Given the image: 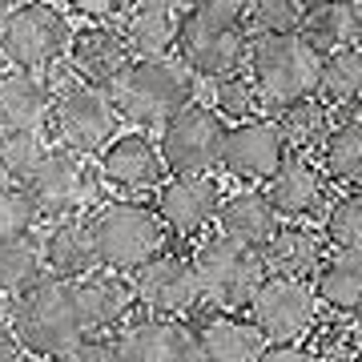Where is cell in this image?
<instances>
[{
    "label": "cell",
    "instance_id": "5",
    "mask_svg": "<svg viewBox=\"0 0 362 362\" xmlns=\"http://www.w3.org/2000/svg\"><path fill=\"white\" fill-rule=\"evenodd\" d=\"M189 262H194L202 298H206L209 306H218L221 314L250 310V302H254V294H258V286L270 278L258 250L238 246V242L221 238V233L202 238Z\"/></svg>",
    "mask_w": 362,
    "mask_h": 362
},
{
    "label": "cell",
    "instance_id": "2",
    "mask_svg": "<svg viewBox=\"0 0 362 362\" xmlns=\"http://www.w3.org/2000/svg\"><path fill=\"white\" fill-rule=\"evenodd\" d=\"M109 101L121 121L141 129L165 125L173 113L197 101V77L177 57H133L125 73L109 85Z\"/></svg>",
    "mask_w": 362,
    "mask_h": 362
},
{
    "label": "cell",
    "instance_id": "6",
    "mask_svg": "<svg viewBox=\"0 0 362 362\" xmlns=\"http://www.w3.org/2000/svg\"><path fill=\"white\" fill-rule=\"evenodd\" d=\"M117 117L109 89L89 85V81H69V85H52V105H49V129L57 149H69L77 157H97L105 145L117 137Z\"/></svg>",
    "mask_w": 362,
    "mask_h": 362
},
{
    "label": "cell",
    "instance_id": "39",
    "mask_svg": "<svg viewBox=\"0 0 362 362\" xmlns=\"http://www.w3.org/2000/svg\"><path fill=\"white\" fill-rule=\"evenodd\" d=\"M129 0H65V8L73 16H81L85 25H109L113 16H121Z\"/></svg>",
    "mask_w": 362,
    "mask_h": 362
},
{
    "label": "cell",
    "instance_id": "4",
    "mask_svg": "<svg viewBox=\"0 0 362 362\" xmlns=\"http://www.w3.org/2000/svg\"><path fill=\"white\" fill-rule=\"evenodd\" d=\"M173 57L202 81H218L238 73L250 57V28L242 16H226L202 4H189L177 13V40Z\"/></svg>",
    "mask_w": 362,
    "mask_h": 362
},
{
    "label": "cell",
    "instance_id": "45",
    "mask_svg": "<svg viewBox=\"0 0 362 362\" xmlns=\"http://www.w3.org/2000/svg\"><path fill=\"white\" fill-rule=\"evenodd\" d=\"M8 13H13V0H0V25L8 21Z\"/></svg>",
    "mask_w": 362,
    "mask_h": 362
},
{
    "label": "cell",
    "instance_id": "37",
    "mask_svg": "<svg viewBox=\"0 0 362 362\" xmlns=\"http://www.w3.org/2000/svg\"><path fill=\"white\" fill-rule=\"evenodd\" d=\"M302 4L306 0H250L246 16L258 37H286V33H298Z\"/></svg>",
    "mask_w": 362,
    "mask_h": 362
},
{
    "label": "cell",
    "instance_id": "44",
    "mask_svg": "<svg viewBox=\"0 0 362 362\" xmlns=\"http://www.w3.org/2000/svg\"><path fill=\"white\" fill-rule=\"evenodd\" d=\"M354 49H362V4H354Z\"/></svg>",
    "mask_w": 362,
    "mask_h": 362
},
{
    "label": "cell",
    "instance_id": "22",
    "mask_svg": "<svg viewBox=\"0 0 362 362\" xmlns=\"http://www.w3.org/2000/svg\"><path fill=\"white\" fill-rule=\"evenodd\" d=\"M40 246V266L52 278H65V282H77L89 270H97V254H93V233L85 218H61L52 221Z\"/></svg>",
    "mask_w": 362,
    "mask_h": 362
},
{
    "label": "cell",
    "instance_id": "48",
    "mask_svg": "<svg viewBox=\"0 0 362 362\" xmlns=\"http://www.w3.org/2000/svg\"><path fill=\"white\" fill-rule=\"evenodd\" d=\"M354 4H362V0H354Z\"/></svg>",
    "mask_w": 362,
    "mask_h": 362
},
{
    "label": "cell",
    "instance_id": "25",
    "mask_svg": "<svg viewBox=\"0 0 362 362\" xmlns=\"http://www.w3.org/2000/svg\"><path fill=\"white\" fill-rule=\"evenodd\" d=\"M314 298L338 318L362 314V254H330L314 274Z\"/></svg>",
    "mask_w": 362,
    "mask_h": 362
},
{
    "label": "cell",
    "instance_id": "26",
    "mask_svg": "<svg viewBox=\"0 0 362 362\" xmlns=\"http://www.w3.org/2000/svg\"><path fill=\"white\" fill-rule=\"evenodd\" d=\"M298 37L306 40L318 57L354 45V0H306Z\"/></svg>",
    "mask_w": 362,
    "mask_h": 362
},
{
    "label": "cell",
    "instance_id": "34",
    "mask_svg": "<svg viewBox=\"0 0 362 362\" xmlns=\"http://www.w3.org/2000/svg\"><path fill=\"white\" fill-rule=\"evenodd\" d=\"M40 274L45 266H40L37 238H0V294L25 290Z\"/></svg>",
    "mask_w": 362,
    "mask_h": 362
},
{
    "label": "cell",
    "instance_id": "10",
    "mask_svg": "<svg viewBox=\"0 0 362 362\" xmlns=\"http://www.w3.org/2000/svg\"><path fill=\"white\" fill-rule=\"evenodd\" d=\"M226 129L230 125L214 113V105L189 101L161 125V137H157V153L165 161V173H214L221 165Z\"/></svg>",
    "mask_w": 362,
    "mask_h": 362
},
{
    "label": "cell",
    "instance_id": "38",
    "mask_svg": "<svg viewBox=\"0 0 362 362\" xmlns=\"http://www.w3.org/2000/svg\"><path fill=\"white\" fill-rule=\"evenodd\" d=\"M49 362H117V346L109 334H81L77 342H69Z\"/></svg>",
    "mask_w": 362,
    "mask_h": 362
},
{
    "label": "cell",
    "instance_id": "3",
    "mask_svg": "<svg viewBox=\"0 0 362 362\" xmlns=\"http://www.w3.org/2000/svg\"><path fill=\"white\" fill-rule=\"evenodd\" d=\"M97 266L113 274H137L145 262L165 254V226L145 202H101L89 218Z\"/></svg>",
    "mask_w": 362,
    "mask_h": 362
},
{
    "label": "cell",
    "instance_id": "35",
    "mask_svg": "<svg viewBox=\"0 0 362 362\" xmlns=\"http://www.w3.org/2000/svg\"><path fill=\"white\" fill-rule=\"evenodd\" d=\"M310 334H314L310 354L318 362H358L362 334L350 318H338V314H334V322H322V318H318V326H314Z\"/></svg>",
    "mask_w": 362,
    "mask_h": 362
},
{
    "label": "cell",
    "instance_id": "14",
    "mask_svg": "<svg viewBox=\"0 0 362 362\" xmlns=\"http://www.w3.org/2000/svg\"><path fill=\"white\" fill-rule=\"evenodd\" d=\"M133 290H137V306H145L157 318H185L202 302L194 262L177 254H157L153 262H145L133 274Z\"/></svg>",
    "mask_w": 362,
    "mask_h": 362
},
{
    "label": "cell",
    "instance_id": "36",
    "mask_svg": "<svg viewBox=\"0 0 362 362\" xmlns=\"http://www.w3.org/2000/svg\"><path fill=\"white\" fill-rule=\"evenodd\" d=\"M45 214H40L37 197L28 194V185H0V238H33Z\"/></svg>",
    "mask_w": 362,
    "mask_h": 362
},
{
    "label": "cell",
    "instance_id": "29",
    "mask_svg": "<svg viewBox=\"0 0 362 362\" xmlns=\"http://www.w3.org/2000/svg\"><path fill=\"white\" fill-rule=\"evenodd\" d=\"M274 125L282 133L286 153H306V157L318 153L322 141L330 137V129H334L330 109L318 97H306V101H294V105H286V109H278Z\"/></svg>",
    "mask_w": 362,
    "mask_h": 362
},
{
    "label": "cell",
    "instance_id": "47",
    "mask_svg": "<svg viewBox=\"0 0 362 362\" xmlns=\"http://www.w3.org/2000/svg\"><path fill=\"white\" fill-rule=\"evenodd\" d=\"M16 4H25V0H16Z\"/></svg>",
    "mask_w": 362,
    "mask_h": 362
},
{
    "label": "cell",
    "instance_id": "8",
    "mask_svg": "<svg viewBox=\"0 0 362 362\" xmlns=\"http://www.w3.org/2000/svg\"><path fill=\"white\" fill-rule=\"evenodd\" d=\"M69 16L49 0H25L13 4L8 21L0 25V57L25 73H49L69 52Z\"/></svg>",
    "mask_w": 362,
    "mask_h": 362
},
{
    "label": "cell",
    "instance_id": "13",
    "mask_svg": "<svg viewBox=\"0 0 362 362\" xmlns=\"http://www.w3.org/2000/svg\"><path fill=\"white\" fill-rule=\"evenodd\" d=\"M153 194V209L161 226L181 233V238H197L206 226H214L221 197H226L218 177H209V173H169Z\"/></svg>",
    "mask_w": 362,
    "mask_h": 362
},
{
    "label": "cell",
    "instance_id": "31",
    "mask_svg": "<svg viewBox=\"0 0 362 362\" xmlns=\"http://www.w3.org/2000/svg\"><path fill=\"white\" fill-rule=\"evenodd\" d=\"M322 242L334 254H362V189H350L326 206Z\"/></svg>",
    "mask_w": 362,
    "mask_h": 362
},
{
    "label": "cell",
    "instance_id": "43",
    "mask_svg": "<svg viewBox=\"0 0 362 362\" xmlns=\"http://www.w3.org/2000/svg\"><path fill=\"white\" fill-rule=\"evenodd\" d=\"M133 4H149V8H165V13H181V8H189L194 0H133Z\"/></svg>",
    "mask_w": 362,
    "mask_h": 362
},
{
    "label": "cell",
    "instance_id": "27",
    "mask_svg": "<svg viewBox=\"0 0 362 362\" xmlns=\"http://www.w3.org/2000/svg\"><path fill=\"white\" fill-rule=\"evenodd\" d=\"M318 101L334 113V109H362V49L346 45V49L326 52L318 61V81H314Z\"/></svg>",
    "mask_w": 362,
    "mask_h": 362
},
{
    "label": "cell",
    "instance_id": "15",
    "mask_svg": "<svg viewBox=\"0 0 362 362\" xmlns=\"http://www.w3.org/2000/svg\"><path fill=\"white\" fill-rule=\"evenodd\" d=\"M97 173L109 189H121V194H153L169 177L157 141L145 133H117L97 153Z\"/></svg>",
    "mask_w": 362,
    "mask_h": 362
},
{
    "label": "cell",
    "instance_id": "17",
    "mask_svg": "<svg viewBox=\"0 0 362 362\" xmlns=\"http://www.w3.org/2000/svg\"><path fill=\"white\" fill-rule=\"evenodd\" d=\"M77 294V314H81V330L85 334H109L117 326L129 322V314L137 310V290H133L129 274H113V270H89L85 278L73 282Z\"/></svg>",
    "mask_w": 362,
    "mask_h": 362
},
{
    "label": "cell",
    "instance_id": "46",
    "mask_svg": "<svg viewBox=\"0 0 362 362\" xmlns=\"http://www.w3.org/2000/svg\"><path fill=\"white\" fill-rule=\"evenodd\" d=\"M358 334H362V322H358Z\"/></svg>",
    "mask_w": 362,
    "mask_h": 362
},
{
    "label": "cell",
    "instance_id": "33",
    "mask_svg": "<svg viewBox=\"0 0 362 362\" xmlns=\"http://www.w3.org/2000/svg\"><path fill=\"white\" fill-rule=\"evenodd\" d=\"M52 145L45 141L40 129H28V133H0V177H13L16 185H25L37 165L45 161Z\"/></svg>",
    "mask_w": 362,
    "mask_h": 362
},
{
    "label": "cell",
    "instance_id": "20",
    "mask_svg": "<svg viewBox=\"0 0 362 362\" xmlns=\"http://www.w3.org/2000/svg\"><path fill=\"white\" fill-rule=\"evenodd\" d=\"M52 85L40 73L4 69L0 73V133H28L49 125Z\"/></svg>",
    "mask_w": 362,
    "mask_h": 362
},
{
    "label": "cell",
    "instance_id": "7",
    "mask_svg": "<svg viewBox=\"0 0 362 362\" xmlns=\"http://www.w3.org/2000/svg\"><path fill=\"white\" fill-rule=\"evenodd\" d=\"M246 61H250L246 73L258 85L266 109H286V105L314 97V81H318V61L322 57L298 37V33L250 40Z\"/></svg>",
    "mask_w": 362,
    "mask_h": 362
},
{
    "label": "cell",
    "instance_id": "28",
    "mask_svg": "<svg viewBox=\"0 0 362 362\" xmlns=\"http://www.w3.org/2000/svg\"><path fill=\"white\" fill-rule=\"evenodd\" d=\"M318 169L334 185L362 189V117H346L330 129V137L318 149Z\"/></svg>",
    "mask_w": 362,
    "mask_h": 362
},
{
    "label": "cell",
    "instance_id": "41",
    "mask_svg": "<svg viewBox=\"0 0 362 362\" xmlns=\"http://www.w3.org/2000/svg\"><path fill=\"white\" fill-rule=\"evenodd\" d=\"M25 358V350H21V342H16L13 326L0 318V362H21Z\"/></svg>",
    "mask_w": 362,
    "mask_h": 362
},
{
    "label": "cell",
    "instance_id": "1",
    "mask_svg": "<svg viewBox=\"0 0 362 362\" xmlns=\"http://www.w3.org/2000/svg\"><path fill=\"white\" fill-rule=\"evenodd\" d=\"M4 322L13 326L21 350L25 354H37V358H52V354H61L69 342H77L85 334L81 330L73 282L52 278V274H40L25 290L8 294Z\"/></svg>",
    "mask_w": 362,
    "mask_h": 362
},
{
    "label": "cell",
    "instance_id": "11",
    "mask_svg": "<svg viewBox=\"0 0 362 362\" xmlns=\"http://www.w3.org/2000/svg\"><path fill=\"white\" fill-rule=\"evenodd\" d=\"M318 298H314V286L302 282V278H266L258 286V294L250 302V326L258 330L270 346H282V342H302L318 326Z\"/></svg>",
    "mask_w": 362,
    "mask_h": 362
},
{
    "label": "cell",
    "instance_id": "21",
    "mask_svg": "<svg viewBox=\"0 0 362 362\" xmlns=\"http://www.w3.org/2000/svg\"><path fill=\"white\" fill-rule=\"evenodd\" d=\"M262 262H266V274L274 278H302L310 282L318 266L326 262V242L322 233L302 226V221H286L274 230V238L258 250Z\"/></svg>",
    "mask_w": 362,
    "mask_h": 362
},
{
    "label": "cell",
    "instance_id": "19",
    "mask_svg": "<svg viewBox=\"0 0 362 362\" xmlns=\"http://www.w3.org/2000/svg\"><path fill=\"white\" fill-rule=\"evenodd\" d=\"M65 61L81 81L109 89V85L125 73V65L133 61V52H129V45H125V37H121V28L85 25V28H77V33L69 37Z\"/></svg>",
    "mask_w": 362,
    "mask_h": 362
},
{
    "label": "cell",
    "instance_id": "9",
    "mask_svg": "<svg viewBox=\"0 0 362 362\" xmlns=\"http://www.w3.org/2000/svg\"><path fill=\"white\" fill-rule=\"evenodd\" d=\"M25 185L28 194L37 197L40 214L52 221L81 218L89 206H101V189H105L101 173L89 165V157H77L69 149H57V145L45 153V161Z\"/></svg>",
    "mask_w": 362,
    "mask_h": 362
},
{
    "label": "cell",
    "instance_id": "24",
    "mask_svg": "<svg viewBox=\"0 0 362 362\" xmlns=\"http://www.w3.org/2000/svg\"><path fill=\"white\" fill-rule=\"evenodd\" d=\"M197 338V362H258L262 350L270 346L266 338L250 326V318L238 314H214L194 330Z\"/></svg>",
    "mask_w": 362,
    "mask_h": 362
},
{
    "label": "cell",
    "instance_id": "16",
    "mask_svg": "<svg viewBox=\"0 0 362 362\" xmlns=\"http://www.w3.org/2000/svg\"><path fill=\"white\" fill-rule=\"evenodd\" d=\"M326 173L318 169V161L306 153H286V161L274 169V177L266 181L262 194L270 197V206L278 218L286 221H306L326 214Z\"/></svg>",
    "mask_w": 362,
    "mask_h": 362
},
{
    "label": "cell",
    "instance_id": "40",
    "mask_svg": "<svg viewBox=\"0 0 362 362\" xmlns=\"http://www.w3.org/2000/svg\"><path fill=\"white\" fill-rule=\"evenodd\" d=\"M258 362H318V358H314L310 346H302V342H282V346H266Z\"/></svg>",
    "mask_w": 362,
    "mask_h": 362
},
{
    "label": "cell",
    "instance_id": "18",
    "mask_svg": "<svg viewBox=\"0 0 362 362\" xmlns=\"http://www.w3.org/2000/svg\"><path fill=\"white\" fill-rule=\"evenodd\" d=\"M117 362H197V338L181 318H137L113 338Z\"/></svg>",
    "mask_w": 362,
    "mask_h": 362
},
{
    "label": "cell",
    "instance_id": "23",
    "mask_svg": "<svg viewBox=\"0 0 362 362\" xmlns=\"http://www.w3.org/2000/svg\"><path fill=\"white\" fill-rule=\"evenodd\" d=\"M214 221H218L221 238H230V242H238L246 250H262L274 238V230L282 226V218L274 214L270 197L262 189H238V194L221 197Z\"/></svg>",
    "mask_w": 362,
    "mask_h": 362
},
{
    "label": "cell",
    "instance_id": "12",
    "mask_svg": "<svg viewBox=\"0 0 362 362\" xmlns=\"http://www.w3.org/2000/svg\"><path fill=\"white\" fill-rule=\"evenodd\" d=\"M286 161V141L274 117H254L226 129V145H221V173H230L233 181H242L246 189L266 185L274 177V169Z\"/></svg>",
    "mask_w": 362,
    "mask_h": 362
},
{
    "label": "cell",
    "instance_id": "32",
    "mask_svg": "<svg viewBox=\"0 0 362 362\" xmlns=\"http://www.w3.org/2000/svg\"><path fill=\"white\" fill-rule=\"evenodd\" d=\"M262 93L258 85L250 81L246 69H238V73H226V77L214 81V113L221 121H233V125H242V121H254L262 117Z\"/></svg>",
    "mask_w": 362,
    "mask_h": 362
},
{
    "label": "cell",
    "instance_id": "30",
    "mask_svg": "<svg viewBox=\"0 0 362 362\" xmlns=\"http://www.w3.org/2000/svg\"><path fill=\"white\" fill-rule=\"evenodd\" d=\"M121 37L133 57H169L177 40V13L149 8V4H129L121 21Z\"/></svg>",
    "mask_w": 362,
    "mask_h": 362
},
{
    "label": "cell",
    "instance_id": "42",
    "mask_svg": "<svg viewBox=\"0 0 362 362\" xmlns=\"http://www.w3.org/2000/svg\"><path fill=\"white\" fill-rule=\"evenodd\" d=\"M194 4L214 8V13H226V16H242V21H246V8H250V0H194Z\"/></svg>",
    "mask_w": 362,
    "mask_h": 362
}]
</instances>
